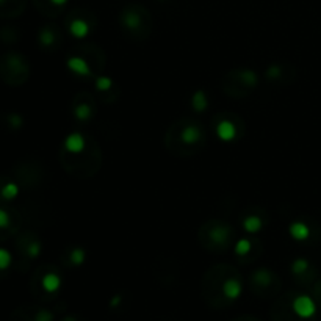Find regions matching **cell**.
Listing matches in <instances>:
<instances>
[{"label": "cell", "mask_w": 321, "mask_h": 321, "mask_svg": "<svg viewBox=\"0 0 321 321\" xmlns=\"http://www.w3.org/2000/svg\"><path fill=\"white\" fill-rule=\"evenodd\" d=\"M207 143V132L195 119H179L169 125L163 136L165 149L177 158H191L198 155Z\"/></svg>", "instance_id": "obj_3"}, {"label": "cell", "mask_w": 321, "mask_h": 321, "mask_svg": "<svg viewBox=\"0 0 321 321\" xmlns=\"http://www.w3.org/2000/svg\"><path fill=\"white\" fill-rule=\"evenodd\" d=\"M260 252H262V243L259 241V238H255V237L243 238L235 244V254L240 255V259L244 263L254 262L257 257H259Z\"/></svg>", "instance_id": "obj_11"}, {"label": "cell", "mask_w": 321, "mask_h": 321, "mask_svg": "<svg viewBox=\"0 0 321 321\" xmlns=\"http://www.w3.org/2000/svg\"><path fill=\"white\" fill-rule=\"evenodd\" d=\"M49 2H50L52 5H55V6H63L64 3L68 2V0H49Z\"/></svg>", "instance_id": "obj_29"}, {"label": "cell", "mask_w": 321, "mask_h": 321, "mask_svg": "<svg viewBox=\"0 0 321 321\" xmlns=\"http://www.w3.org/2000/svg\"><path fill=\"white\" fill-rule=\"evenodd\" d=\"M0 195H2L3 199L11 201L19 195V187L14 184V182H8V184L2 188V191H0Z\"/></svg>", "instance_id": "obj_22"}, {"label": "cell", "mask_w": 321, "mask_h": 321, "mask_svg": "<svg viewBox=\"0 0 321 321\" xmlns=\"http://www.w3.org/2000/svg\"><path fill=\"white\" fill-rule=\"evenodd\" d=\"M85 257H87V252H85L83 248H80V246H69L63 254V262L68 268H74V266H79L85 262Z\"/></svg>", "instance_id": "obj_16"}, {"label": "cell", "mask_w": 321, "mask_h": 321, "mask_svg": "<svg viewBox=\"0 0 321 321\" xmlns=\"http://www.w3.org/2000/svg\"><path fill=\"white\" fill-rule=\"evenodd\" d=\"M259 85V76L252 69H232L222 77L221 88L232 99H244Z\"/></svg>", "instance_id": "obj_5"}, {"label": "cell", "mask_w": 321, "mask_h": 321, "mask_svg": "<svg viewBox=\"0 0 321 321\" xmlns=\"http://www.w3.org/2000/svg\"><path fill=\"white\" fill-rule=\"evenodd\" d=\"M290 233L293 235V237L296 240H306L309 238V227L306 226L304 222H295L292 224V227H290Z\"/></svg>", "instance_id": "obj_21"}, {"label": "cell", "mask_w": 321, "mask_h": 321, "mask_svg": "<svg viewBox=\"0 0 321 321\" xmlns=\"http://www.w3.org/2000/svg\"><path fill=\"white\" fill-rule=\"evenodd\" d=\"M281 277L268 268H259L249 274V290L259 298L270 299L281 293Z\"/></svg>", "instance_id": "obj_7"}, {"label": "cell", "mask_w": 321, "mask_h": 321, "mask_svg": "<svg viewBox=\"0 0 321 321\" xmlns=\"http://www.w3.org/2000/svg\"><path fill=\"white\" fill-rule=\"evenodd\" d=\"M61 321H87L85 318H82V317H79V315H64L63 318H61Z\"/></svg>", "instance_id": "obj_28"}, {"label": "cell", "mask_w": 321, "mask_h": 321, "mask_svg": "<svg viewBox=\"0 0 321 321\" xmlns=\"http://www.w3.org/2000/svg\"><path fill=\"white\" fill-rule=\"evenodd\" d=\"M312 293H314L315 303H320V304H321V281H318V282H315V284H314Z\"/></svg>", "instance_id": "obj_26"}, {"label": "cell", "mask_w": 321, "mask_h": 321, "mask_svg": "<svg viewBox=\"0 0 321 321\" xmlns=\"http://www.w3.org/2000/svg\"><path fill=\"white\" fill-rule=\"evenodd\" d=\"M38 39H39V44L44 47V49H55L61 42L58 31L53 28V27L41 28L39 35H38Z\"/></svg>", "instance_id": "obj_17"}, {"label": "cell", "mask_w": 321, "mask_h": 321, "mask_svg": "<svg viewBox=\"0 0 321 321\" xmlns=\"http://www.w3.org/2000/svg\"><path fill=\"white\" fill-rule=\"evenodd\" d=\"M232 321H262V320H259L257 317H252V315H241V317L233 318Z\"/></svg>", "instance_id": "obj_27"}, {"label": "cell", "mask_w": 321, "mask_h": 321, "mask_svg": "<svg viewBox=\"0 0 321 321\" xmlns=\"http://www.w3.org/2000/svg\"><path fill=\"white\" fill-rule=\"evenodd\" d=\"M212 130L222 141H237L244 135L246 125L238 114L219 111L212 117Z\"/></svg>", "instance_id": "obj_6"}, {"label": "cell", "mask_w": 321, "mask_h": 321, "mask_svg": "<svg viewBox=\"0 0 321 321\" xmlns=\"http://www.w3.org/2000/svg\"><path fill=\"white\" fill-rule=\"evenodd\" d=\"M243 226L249 233H255V232H259L263 227V219L260 216L249 215L248 218L243 219Z\"/></svg>", "instance_id": "obj_19"}, {"label": "cell", "mask_w": 321, "mask_h": 321, "mask_svg": "<svg viewBox=\"0 0 321 321\" xmlns=\"http://www.w3.org/2000/svg\"><path fill=\"white\" fill-rule=\"evenodd\" d=\"M293 309L301 318L310 320L317 312V303H315V299H312L307 295H295Z\"/></svg>", "instance_id": "obj_13"}, {"label": "cell", "mask_w": 321, "mask_h": 321, "mask_svg": "<svg viewBox=\"0 0 321 321\" xmlns=\"http://www.w3.org/2000/svg\"><path fill=\"white\" fill-rule=\"evenodd\" d=\"M96 113V104L94 98L90 93H79L74 98L72 104V114L79 121V124H85L91 121V117Z\"/></svg>", "instance_id": "obj_10"}, {"label": "cell", "mask_w": 321, "mask_h": 321, "mask_svg": "<svg viewBox=\"0 0 321 321\" xmlns=\"http://www.w3.org/2000/svg\"><path fill=\"white\" fill-rule=\"evenodd\" d=\"M93 28V22H90L88 19L85 17H69L68 19V30L72 36H77V38H83L87 36Z\"/></svg>", "instance_id": "obj_15"}, {"label": "cell", "mask_w": 321, "mask_h": 321, "mask_svg": "<svg viewBox=\"0 0 321 321\" xmlns=\"http://www.w3.org/2000/svg\"><path fill=\"white\" fill-rule=\"evenodd\" d=\"M9 224H11V216H9V213L3 209H0V229L9 227Z\"/></svg>", "instance_id": "obj_25"}, {"label": "cell", "mask_w": 321, "mask_h": 321, "mask_svg": "<svg viewBox=\"0 0 321 321\" xmlns=\"http://www.w3.org/2000/svg\"><path fill=\"white\" fill-rule=\"evenodd\" d=\"M61 274L55 268H49L47 271H44L39 279L41 288L46 295H55L61 288Z\"/></svg>", "instance_id": "obj_14"}, {"label": "cell", "mask_w": 321, "mask_h": 321, "mask_svg": "<svg viewBox=\"0 0 321 321\" xmlns=\"http://www.w3.org/2000/svg\"><path fill=\"white\" fill-rule=\"evenodd\" d=\"M61 165L66 173L76 179H90L99 173L102 152L94 138L72 133L61 146Z\"/></svg>", "instance_id": "obj_2"}, {"label": "cell", "mask_w": 321, "mask_h": 321, "mask_svg": "<svg viewBox=\"0 0 321 321\" xmlns=\"http://www.w3.org/2000/svg\"><path fill=\"white\" fill-rule=\"evenodd\" d=\"M243 290L240 271L232 265L218 263L206 271L201 281V296L209 307L224 309L238 299Z\"/></svg>", "instance_id": "obj_1"}, {"label": "cell", "mask_w": 321, "mask_h": 321, "mask_svg": "<svg viewBox=\"0 0 321 321\" xmlns=\"http://www.w3.org/2000/svg\"><path fill=\"white\" fill-rule=\"evenodd\" d=\"M13 262V257L9 254V251L0 248V270H6Z\"/></svg>", "instance_id": "obj_23"}, {"label": "cell", "mask_w": 321, "mask_h": 321, "mask_svg": "<svg viewBox=\"0 0 321 321\" xmlns=\"http://www.w3.org/2000/svg\"><path fill=\"white\" fill-rule=\"evenodd\" d=\"M121 25L128 36L143 41L151 35V19L138 6H128L121 13Z\"/></svg>", "instance_id": "obj_8"}, {"label": "cell", "mask_w": 321, "mask_h": 321, "mask_svg": "<svg viewBox=\"0 0 321 321\" xmlns=\"http://www.w3.org/2000/svg\"><path fill=\"white\" fill-rule=\"evenodd\" d=\"M292 274L295 277V281L301 285H307L310 282H314V277H315L314 266L306 259H296L292 263Z\"/></svg>", "instance_id": "obj_12"}, {"label": "cell", "mask_w": 321, "mask_h": 321, "mask_svg": "<svg viewBox=\"0 0 321 321\" xmlns=\"http://www.w3.org/2000/svg\"><path fill=\"white\" fill-rule=\"evenodd\" d=\"M39 251H41V244H39V241L38 240H31L28 244H27V248H25V252H27V255L28 257H38L39 255Z\"/></svg>", "instance_id": "obj_24"}, {"label": "cell", "mask_w": 321, "mask_h": 321, "mask_svg": "<svg viewBox=\"0 0 321 321\" xmlns=\"http://www.w3.org/2000/svg\"><path fill=\"white\" fill-rule=\"evenodd\" d=\"M235 238L233 227L229 222L221 219H210L206 221L198 230V241L199 244L209 252L222 254L226 252Z\"/></svg>", "instance_id": "obj_4"}, {"label": "cell", "mask_w": 321, "mask_h": 321, "mask_svg": "<svg viewBox=\"0 0 321 321\" xmlns=\"http://www.w3.org/2000/svg\"><path fill=\"white\" fill-rule=\"evenodd\" d=\"M5 2H6V0H0V5H3Z\"/></svg>", "instance_id": "obj_30"}, {"label": "cell", "mask_w": 321, "mask_h": 321, "mask_svg": "<svg viewBox=\"0 0 321 321\" xmlns=\"http://www.w3.org/2000/svg\"><path fill=\"white\" fill-rule=\"evenodd\" d=\"M191 105L196 111H204L209 107V101L207 96L204 94V91H196L195 96L191 98Z\"/></svg>", "instance_id": "obj_20"}, {"label": "cell", "mask_w": 321, "mask_h": 321, "mask_svg": "<svg viewBox=\"0 0 321 321\" xmlns=\"http://www.w3.org/2000/svg\"><path fill=\"white\" fill-rule=\"evenodd\" d=\"M287 66H282V64H273L268 69H266L265 76L270 82H282L287 79Z\"/></svg>", "instance_id": "obj_18"}, {"label": "cell", "mask_w": 321, "mask_h": 321, "mask_svg": "<svg viewBox=\"0 0 321 321\" xmlns=\"http://www.w3.org/2000/svg\"><path fill=\"white\" fill-rule=\"evenodd\" d=\"M293 293H287L284 296H279L274 301L270 315L271 321H309L299 317L293 309Z\"/></svg>", "instance_id": "obj_9"}]
</instances>
